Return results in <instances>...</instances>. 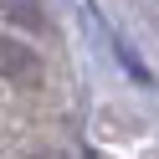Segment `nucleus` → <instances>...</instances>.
<instances>
[{
	"label": "nucleus",
	"instance_id": "1",
	"mask_svg": "<svg viewBox=\"0 0 159 159\" xmlns=\"http://www.w3.org/2000/svg\"><path fill=\"white\" fill-rule=\"evenodd\" d=\"M0 77L16 82V87H36L41 82V57H36L26 41L5 36V31H0Z\"/></svg>",
	"mask_w": 159,
	"mask_h": 159
},
{
	"label": "nucleus",
	"instance_id": "2",
	"mask_svg": "<svg viewBox=\"0 0 159 159\" xmlns=\"http://www.w3.org/2000/svg\"><path fill=\"white\" fill-rule=\"evenodd\" d=\"M0 16H5L11 26H21V31H46L41 0H0Z\"/></svg>",
	"mask_w": 159,
	"mask_h": 159
}]
</instances>
